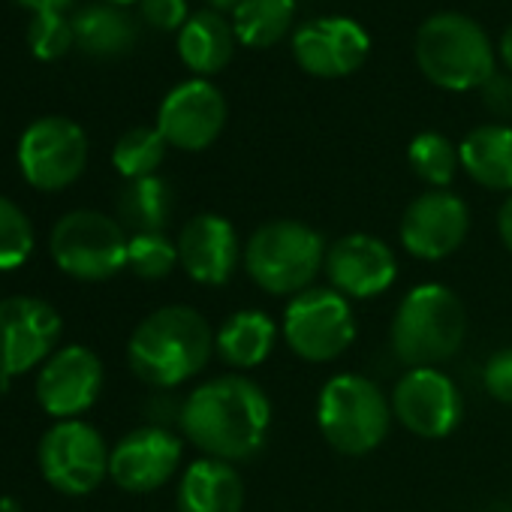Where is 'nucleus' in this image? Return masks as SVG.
I'll list each match as a JSON object with an SVG mask.
<instances>
[{
  "label": "nucleus",
  "instance_id": "nucleus-1",
  "mask_svg": "<svg viewBox=\"0 0 512 512\" xmlns=\"http://www.w3.org/2000/svg\"><path fill=\"white\" fill-rule=\"evenodd\" d=\"M184 437L220 461H247L266 446L272 428V401L244 374H223L196 386L178 413Z\"/></svg>",
  "mask_w": 512,
  "mask_h": 512
},
{
  "label": "nucleus",
  "instance_id": "nucleus-2",
  "mask_svg": "<svg viewBox=\"0 0 512 512\" xmlns=\"http://www.w3.org/2000/svg\"><path fill=\"white\" fill-rule=\"evenodd\" d=\"M214 353L208 320L187 305H166L148 314L127 344L133 374L154 389H175L193 380Z\"/></svg>",
  "mask_w": 512,
  "mask_h": 512
},
{
  "label": "nucleus",
  "instance_id": "nucleus-3",
  "mask_svg": "<svg viewBox=\"0 0 512 512\" xmlns=\"http://www.w3.org/2000/svg\"><path fill=\"white\" fill-rule=\"evenodd\" d=\"M329 244L302 220H269L244 244V272L269 296H299L314 287L326 266Z\"/></svg>",
  "mask_w": 512,
  "mask_h": 512
},
{
  "label": "nucleus",
  "instance_id": "nucleus-4",
  "mask_svg": "<svg viewBox=\"0 0 512 512\" xmlns=\"http://www.w3.org/2000/svg\"><path fill=\"white\" fill-rule=\"evenodd\" d=\"M467 335L461 299L443 284L413 287L395 308L389 341L395 356L410 368H437L449 362Z\"/></svg>",
  "mask_w": 512,
  "mask_h": 512
},
{
  "label": "nucleus",
  "instance_id": "nucleus-5",
  "mask_svg": "<svg viewBox=\"0 0 512 512\" xmlns=\"http://www.w3.org/2000/svg\"><path fill=\"white\" fill-rule=\"evenodd\" d=\"M416 64L443 91H476L494 76V49L479 22L461 13H434L416 31Z\"/></svg>",
  "mask_w": 512,
  "mask_h": 512
},
{
  "label": "nucleus",
  "instance_id": "nucleus-6",
  "mask_svg": "<svg viewBox=\"0 0 512 512\" xmlns=\"http://www.w3.org/2000/svg\"><path fill=\"white\" fill-rule=\"evenodd\" d=\"M317 428L341 455L374 452L392 428V401L362 374H335L317 398Z\"/></svg>",
  "mask_w": 512,
  "mask_h": 512
},
{
  "label": "nucleus",
  "instance_id": "nucleus-7",
  "mask_svg": "<svg viewBox=\"0 0 512 512\" xmlns=\"http://www.w3.org/2000/svg\"><path fill=\"white\" fill-rule=\"evenodd\" d=\"M130 235L103 211L79 208L64 214L49 238L55 266L76 281H109L127 269Z\"/></svg>",
  "mask_w": 512,
  "mask_h": 512
},
{
  "label": "nucleus",
  "instance_id": "nucleus-8",
  "mask_svg": "<svg viewBox=\"0 0 512 512\" xmlns=\"http://www.w3.org/2000/svg\"><path fill=\"white\" fill-rule=\"evenodd\" d=\"M287 347L305 362H335L356 341L350 299L332 287H311L290 299L281 323Z\"/></svg>",
  "mask_w": 512,
  "mask_h": 512
},
{
  "label": "nucleus",
  "instance_id": "nucleus-9",
  "mask_svg": "<svg viewBox=\"0 0 512 512\" xmlns=\"http://www.w3.org/2000/svg\"><path fill=\"white\" fill-rule=\"evenodd\" d=\"M109 446L103 434L82 422L64 419L40 440V470L46 482L61 494H91L109 476Z\"/></svg>",
  "mask_w": 512,
  "mask_h": 512
},
{
  "label": "nucleus",
  "instance_id": "nucleus-10",
  "mask_svg": "<svg viewBox=\"0 0 512 512\" xmlns=\"http://www.w3.org/2000/svg\"><path fill=\"white\" fill-rule=\"evenodd\" d=\"M19 166L31 187L64 190L88 166V136L85 130L61 115L34 121L19 142Z\"/></svg>",
  "mask_w": 512,
  "mask_h": 512
},
{
  "label": "nucleus",
  "instance_id": "nucleus-11",
  "mask_svg": "<svg viewBox=\"0 0 512 512\" xmlns=\"http://www.w3.org/2000/svg\"><path fill=\"white\" fill-rule=\"evenodd\" d=\"M64 332L61 314L34 296L0 302V383L49 362Z\"/></svg>",
  "mask_w": 512,
  "mask_h": 512
},
{
  "label": "nucleus",
  "instance_id": "nucleus-12",
  "mask_svg": "<svg viewBox=\"0 0 512 512\" xmlns=\"http://www.w3.org/2000/svg\"><path fill=\"white\" fill-rule=\"evenodd\" d=\"M464 413L461 392L440 368H410L392 389V416L422 440L449 437Z\"/></svg>",
  "mask_w": 512,
  "mask_h": 512
},
{
  "label": "nucleus",
  "instance_id": "nucleus-13",
  "mask_svg": "<svg viewBox=\"0 0 512 512\" xmlns=\"http://www.w3.org/2000/svg\"><path fill=\"white\" fill-rule=\"evenodd\" d=\"M470 229V211L452 190H425L401 214V244L410 256L425 263L446 260L455 253Z\"/></svg>",
  "mask_w": 512,
  "mask_h": 512
},
{
  "label": "nucleus",
  "instance_id": "nucleus-14",
  "mask_svg": "<svg viewBox=\"0 0 512 512\" xmlns=\"http://www.w3.org/2000/svg\"><path fill=\"white\" fill-rule=\"evenodd\" d=\"M332 290L347 299H377L383 296L398 278L395 250L368 232H350L329 244L326 266Z\"/></svg>",
  "mask_w": 512,
  "mask_h": 512
},
{
  "label": "nucleus",
  "instance_id": "nucleus-15",
  "mask_svg": "<svg viewBox=\"0 0 512 512\" xmlns=\"http://www.w3.org/2000/svg\"><path fill=\"white\" fill-rule=\"evenodd\" d=\"M371 52L368 31L344 16L305 22L293 34L296 64L317 79H344L353 76Z\"/></svg>",
  "mask_w": 512,
  "mask_h": 512
},
{
  "label": "nucleus",
  "instance_id": "nucleus-16",
  "mask_svg": "<svg viewBox=\"0 0 512 512\" xmlns=\"http://www.w3.org/2000/svg\"><path fill=\"white\" fill-rule=\"evenodd\" d=\"M226 127V100L208 79L172 88L157 112V130L178 151H205Z\"/></svg>",
  "mask_w": 512,
  "mask_h": 512
},
{
  "label": "nucleus",
  "instance_id": "nucleus-17",
  "mask_svg": "<svg viewBox=\"0 0 512 512\" xmlns=\"http://www.w3.org/2000/svg\"><path fill=\"white\" fill-rule=\"evenodd\" d=\"M181 440L160 425H145L121 437L109 455V476L130 494H148L166 485L181 467Z\"/></svg>",
  "mask_w": 512,
  "mask_h": 512
},
{
  "label": "nucleus",
  "instance_id": "nucleus-18",
  "mask_svg": "<svg viewBox=\"0 0 512 512\" xmlns=\"http://www.w3.org/2000/svg\"><path fill=\"white\" fill-rule=\"evenodd\" d=\"M103 389V362L88 347H64L52 353L37 377V401L40 407L64 419H79V413L91 410Z\"/></svg>",
  "mask_w": 512,
  "mask_h": 512
},
{
  "label": "nucleus",
  "instance_id": "nucleus-19",
  "mask_svg": "<svg viewBox=\"0 0 512 512\" xmlns=\"http://www.w3.org/2000/svg\"><path fill=\"white\" fill-rule=\"evenodd\" d=\"M178 266L202 287L226 284L244 260L235 226L220 214H196L178 232Z\"/></svg>",
  "mask_w": 512,
  "mask_h": 512
},
{
  "label": "nucleus",
  "instance_id": "nucleus-20",
  "mask_svg": "<svg viewBox=\"0 0 512 512\" xmlns=\"http://www.w3.org/2000/svg\"><path fill=\"white\" fill-rule=\"evenodd\" d=\"M175 503L178 512H241L244 509L241 473L229 461L202 455L181 473Z\"/></svg>",
  "mask_w": 512,
  "mask_h": 512
},
{
  "label": "nucleus",
  "instance_id": "nucleus-21",
  "mask_svg": "<svg viewBox=\"0 0 512 512\" xmlns=\"http://www.w3.org/2000/svg\"><path fill=\"white\" fill-rule=\"evenodd\" d=\"M278 335L281 329L266 311H235L214 332V353L232 371H253L272 356Z\"/></svg>",
  "mask_w": 512,
  "mask_h": 512
},
{
  "label": "nucleus",
  "instance_id": "nucleus-22",
  "mask_svg": "<svg viewBox=\"0 0 512 512\" xmlns=\"http://www.w3.org/2000/svg\"><path fill=\"white\" fill-rule=\"evenodd\" d=\"M235 31L232 22H226L217 10H199L193 13L184 28L178 31V55L190 73L214 76L226 70L235 52Z\"/></svg>",
  "mask_w": 512,
  "mask_h": 512
},
{
  "label": "nucleus",
  "instance_id": "nucleus-23",
  "mask_svg": "<svg viewBox=\"0 0 512 512\" xmlns=\"http://www.w3.org/2000/svg\"><path fill=\"white\" fill-rule=\"evenodd\" d=\"M461 169L485 190L512 193V127L482 124L458 148Z\"/></svg>",
  "mask_w": 512,
  "mask_h": 512
},
{
  "label": "nucleus",
  "instance_id": "nucleus-24",
  "mask_svg": "<svg viewBox=\"0 0 512 512\" xmlns=\"http://www.w3.org/2000/svg\"><path fill=\"white\" fill-rule=\"evenodd\" d=\"M76 49L91 58H118L136 46V25L124 7L94 4L76 13L73 19Z\"/></svg>",
  "mask_w": 512,
  "mask_h": 512
},
{
  "label": "nucleus",
  "instance_id": "nucleus-25",
  "mask_svg": "<svg viewBox=\"0 0 512 512\" xmlns=\"http://www.w3.org/2000/svg\"><path fill=\"white\" fill-rule=\"evenodd\" d=\"M293 16L296 0H241L232 10V31L247 49H269L290 34Z\"/></svg>",
  "mask_w": 512,
  "mask_h": 512
},
{
  "label": "nucleus",
  "instance_id": "nucleus-26",
  "mask_svg": "<svg viewBox=\"0 0 512 512\" xmlns=\"http://www.w3.org/2000/svg\"><path fill=\"white\" fill-rule=\"evenodd\" d=\"M172 217V190L163 178L148 175L127 181V187L118 196V223L139 232H163Z\"/></svg>",
  "mask_w": 512,
  "mask_h": 512
},
{
  "label": "nucleus",
  "instance_id": "nucleus-27",
  "mask_svg": "<svg viewBox=\"0 0 512 512\" xmlns=\"http://www.w3.org/2000/svg\"><path fill=\"white\" fill-rule=\"evenodd\" d=\"M407 160H410V169L431 190H446L455 181V172L461 166L458 148L443 133H434V130H425L410 142Z\"/></svg>",
  "mask_w": 512,
  "mask_h": 512
},
{
  "label": "nucleus",
  "instance_id": "nucleus-28",
  "mask_svg": "<svg viewBox=\"0 0 512 512\" xmlns=\"http://www.w3.org/2000/svg\"><path fill=\"white\" fill-rule=\"evenodd\" d=\"M166 148H169V142L163 139V133L157 127H133L115 142L112 163L127 181L148 178L166 160Z\"/></svg>",
  "mask_w": 512,
  "mask_h": 512
},
{
  "label": "nucleus",
  "instance_id": "nucleus-29",
  "mask_svg": "<svg viewBox=\"0 0 512 512\" xmlns=\"http://www.w3.org/2000/svg\"><path fill=\"white\" fill-rule=\"evenodd\" d=\"M178 266V244L166 232H139L130 235L127 269L142 281H163Z\"/></svg>",
  "mask_w": 512,
  "mask_h": 512
},
{
  "label": "nucleus",
  "instance_id": "nucleus-30",
  "mask_svg": "<svg viewBox=\"0 0 512 512\" xmlns=\"http://www.w3.org/2000/svg\"><path fill=\"white\" fill-rule=\"evenodd\" d=\"M34 250V226L28 214L7 196H0V272H13L28 263Z\"/></svg>",
  "mask_w": 512,
  "mask_h": 512
},
{
  "label": "nucleus",
  "instance_id": "nucleus-31",
  "mask_svg": "<svg viewBox=\"0 0 512 512\" xmlns=\"http://www.w3.org/2000/svg\"><path fill=\"white\" fill-rule=\"evenodd\" d=\"M28 46L40 61H61L76 46L73 19L64 13H34L28 22Z\"/></svg>",
  "mask_w": 512,
  "mask_h": 512
},
{
  "label": "nucleus",
  "instance_id": "nucleus-32",
  "mask_svg": "<svg viewBox=\"0 0 512 512\" xmlns=\"http://www.w3.org/2000/svg\"><path fill=\"white\" fill-rule=\"evenodd\" d=\"M482 386L485 392L500 401V404H512V347L497 350L485 368H482Z\"/></svg>",
  "mask_w": 512,
  "mask_h": 512
},
{
  "label": "nucleus",
  "instance_id": "nucleus-33",
  "mask_svg": "<svg viewBox=\"0 0 512 512\" xmlns=\"http://www.w3.org/2000/svg\"><path fill=\"white\" fill-rule=\"evenodd\" d=\"M139 13L157 31H181L190 19L187 0H139Z\"/></svg>",
  "mask_w": 512,
  "mask_h": 512
},
{
  "label": "nucleus",
  "instance_id": "nucleus-34",
  "mask_svg": "<svg viewBox=\"0 0 512 512\" xmlns=\"http://www.w3.org/2000/svg\"><path fill=\"white\" fill-rule=\"evenodd\" d=\"M482 100L494 115H512V79L491 76L482 85Z\"/></svg>",
  "mask_w": 512,
  "mask_h": 512
},
{
  "label": "nucleus",
  "instance_id": "nucleus-35",
  "mask_svg": "<svg viewBox=\"0 0 512 512\" xmlns=\"http://www.w3.org/2000/svg\"><path fill=\"white\" fill-rule=\"evenodd\" d=\"M497 232H500V241L506 244V250L512 253V193L503 199V205L497 211Z\"/></svg>",
  "mask_w": 512,
  "mask_h": 512
},
{
  "label": "nucleus",
  "instance_id": "nucleus-36",
  "mask_svg": "<svg viewBox=\"0 0 512 512\" xmlns=\"http://www.w3.org/2000/svg\"><path fill=\"white\" fill-rule=\"evenodd\" d=\"M22 7H28L31 13H64L73 0H19Z\"/></svg>",
  "mask_w": 512,
  "mask_h": 512
},
{
  "label": "nucleus",
  "instance_id": "nucleus-37",
  "mask_svg": "<svg viewBox=\"0 0 512 512\" xmlns=\"http://www.w3.org/2000/svg\"><path fill=\"white\" fill-rule=\"evenodd\" d=\"M500 58H503V64L509 67V73H512V25L503 31V37H500Z\"/></svg>",
  "mask_w": 512,
  "mask_h": 512
},
{
  "label": "nucleus",
  "instance_id": "nucleus-38",
  "mask_svg": "<svg viewBox=\"0 0 512 512\" xmlns=\"http://www.w3.org/2000/svg\"><path fill=\"white\" fill-rule=\"evenodd\" d=\"M211 4V10H217V13H223V10H235L241 0H208Z\"/></svg>",
  "mask_w": 512,
  "mask_h": 512
},
{
  "label": "nucleus",
  "instance_id": "nucleus-39",
  "mask_svg": "<svg viewBox=\"0 0 512 512\" xmlns=\"http://www.w3.org/2000/svg\"><path fill=\"white\" fill-rule=\"evenodd\" d=\"M0 512H22V506L13 497H0Z\"/></svg>",
  "mask_w": 512,
  "mask_h": 512
},
{
  "label": "nucleus",
  "instance_id": "nucleus-40",
  "mask_svg": "<svg viewBox=\"0 0 512 512\" xmlns=\"http://www.w3.org/2000/svg\"><path fill=\"white\" fill-rule=\"evenodd\" d=\"M103 4H112V7H130V4H139V0H103Z\"/></svg>",
  "mask_w": 512,
  "mask_h": 512
},
{
  "label": "nucleus",
  "instance_id": "nucleus-41",
  "mask_svg": "<svg viewBox=\"0 0 512 512\" xmlns=\"http://www.w3.org/2000/svg\"><path fill=\"white\" fill-rule=\"evenodd\" d=\"M0 386H4V383H0Z\"/></svg>",
  "mask_w": 512,
  "mask_h": 512
}]
</instances>
